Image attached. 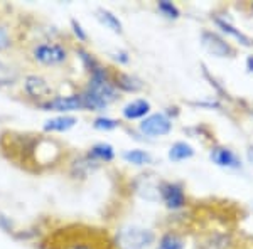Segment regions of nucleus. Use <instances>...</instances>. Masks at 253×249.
<instances>
[{"instance_id":"f257e3e1","label":"nucleus","mask_w":253,"mask_h":249,"mask_svg":"<svg viewBox=\"0 0 253 249\" xmlns=\"http://www.w3.org/2000/svg\"><path fill=\"white\" fill-rule=\"evenodd\" d=\"M81 98H83L84 108L91 111L105 109L112 101L117 100V86L115 83H112L107 69L98 66L91 72L88 86L81 93Z\"/></svg>"},{"instance_id":"f03ea898","label":"nucleus","mask_w":253,"mask_h":249,"mask_svg":"<svg viewBox=\"0 0 253 249\" xmlns=\"http://www.w3.org/2000/svg\"><path fill=\"white\" fill-rule=\"evenodd\" d=\"M118 249H145L154 243V232L138 226H126L117 232Z\"/></svg>"},{"instance_id":"7ed1b4c3","label":"nucleus","mask_w":253,"mask_h":249,"mask_svg":"<svg viewBox=\"0 0 253 249\" xmlns=\"http://www.w3.org/2000/svg\"><path fill=\"white\" fill-rule=\"evenodd\" d=\"M32 58L44 66H56V64L64 63L68 58V51L59 44L42 42L38 44L32 49Z\"/></svg>"},{"instance_id":"20e7f679","label":"nucleus","mask_w":253,"mask_h":249,"mask_svg":"<svg viewBox=\"0 0 253 249\" xmlns=\"http://www.w3.org/2000/svg\"><path fill=\"white\" fill-rule=\"evenodd\" d=\"M138 128L147 137H164L172 130V121L164 113H154V115L147 116Z\"/></svg>"},{"instance_id":"39448f33","label":"nucleus","mask_w":253,"mask_h":249,"mask_svg":"<svg viewBox=\"0 0 253 249\" xmlns=\"http://www.w3.org/2000/svg\"><path fill=\"white\" fill-rule=\"evenodd\" d=\"M39 106L44 109V111H61V113L76 111V109L84 108L83 98H81V95L58 96V98H52V100L41 101Z\"/></svg>"},{"instance_id":"423d86ee","label":"nucleus","mask_w":253,"mask_h":249,"mask_svg":"<svg viewBox=\"0 0 253 249\" xmlns=\"http://www.w3.org/2000/svg\"><path fill=\"white\" fill-rule=\"evenodd\" d=\"M161 195L164 199L166 206L172 211L182 209L186 206V195L181 185L177 183H164L161 187Z\"/></svg>"},{"instance_id":"0eeeda50","label":"nucleus","mask_w":253,"mask_h":249,"mask_svg":"<svg viewBox=\"0 0 253 249\" xmlns=\"http://www.w3.org/2000/svg\"><path fill=\"white\" fill-rule=\"evenodd\" d=\"M201 42L208 52H211L213 56H218V58H226V56L231 54L230 44L226 40H223L219 36L213 34V32H203Z\"/></svg>"},{"instance_id":"6e6552de","label":"nucleus","mask_w":253,"mask_h":249,"mask_svg":"<svg viewBox=\"0 0 253 249\" xmlns=\"http://www.w3.org/2000/svg\"><path fill=\"white\" fill-rule=\"evenodd\" d=\"M24 89L31 98L34 100H42V98H47L49 93H51V88H49L47 81L42 79L38 74H31L24 79Z\"/></svg>"},{"instance_id":"1a4fd4ad","label":"nucleus","mask_w":253,"mask_h":249,"mask_svg":"<svg viewBox=\"0 0 253 249\" xmlns=\"http://www.w3.org/2000/svg\"><path fill=\"white\" fill-rule=\"evenodd\" d=\"M210 158L218 167H226V169H238V167H242V162L235 155V152H231L230 148H224V146H214L210 153Z\"/></svg>"},{"instance_id":"9d476101","label":"nucleus","mask_w":253,"mask_h":249,"mask_svg":"<svg viewBox=\"0 0 253 249\" xmlns=\"http://www.w3.org/2000/svg\"><path fill=\"white\" fill-rule=\"evenodd\" d=\"M149 111H150L149 101L147 100H135V101H130L128 105L124 106L122 115H124L126 120H138V118H144Z\"/></svg>"},{"instance_id":"9b49d317","label":"nucleus","mask_w":253,"mask_h":249,"mask_svg":"<svg viewBox=\"0 0 253 249\" xmlns=\"http://www.w3.org/2000/svg\"><path fill=\"white\" fill-rule=\"evenodd\" d=\"M76 123H78V120L71 115L56 116L44 123V132H68V130L73 128Z\"/></svg>"},{"instance_id":"f8f14e48","label":"nucleus","mask_w":253,"mask_h":249,"mask_svg":"<svg viewBox=\"0 0 253 249\" xmlns=\"http://www.w3.org/2000/svg\"><path fill=\"white\" fill-rule=\"evenodd\" d=\"M115 86L122 91L126 93H135L142 88V81L138 77L132 76V74H125V72H120L115 77Z\"/></svg>"},{"instance_id":"ddd939ff","label":"nucleus","mask_w":253,"mask_h":249,"mask_svg":"<svg viewBox=\"0 0 253 249\" xmlns=\"http://www.w3.org/2000/svg\"><path fill=\"white\" fill-rule=\"evenodd\" d=\"M194 155V148L186 142H177L169 148V158L172 162H182Z\"/></svg>"},{"instance_id":"4468645a","label":"nucleus","mask_w":253,"mask_h":249,"mask_svg":"<svg viewBox=\"0 0 253 249\" xmlns=\"http://www.w3.org/2000/svg\"><path fill=\"white\" fill-rule=\"evenodd\" d=\"M89 157L101 162H112L115 158V150L110 143H96L89 148Z\"/></svg>"},{"instance_id":"2eb2a0df","label":"nucleus","mask_w":253,"mask_h":249,"mask_svg":"<svg viewBox=\"0 0 253 249\" xmlns=\"http://www.w3.org/2000/svg\"><path fill=\"white\" fill-rule=\"evenodd\" d=\"M19 71L12 64L0 59V86H9V84L17 83Z\"/></svg>"},{"instance_id":"dca6fc26","label":"nucleus","mask_w":253,"mask_h":249,"mask_svg":"<svg viewBox=\"0 0 253 249\" xmlns=\"http://www.w3.org/2000/svg\"><path fill=\"white\" fill-rule=\"evenodd\" d=\"M96 17L100 20L103 26H107L108 29H112L113 32H118L120 34L122 32V22L118 20V17L115 14H112L110 10L107 9H98L96 10Z\"/></svg>"},{"instance_id":"f3484780","label":"nucleus","mask_w":253,"mask_h":249,"mask_svg":"<svg viewBox=\"0 0 253 249\" xmlns=\"http://www.w3.org/2000/svg\"><path fill=\"white\" fill-rule=\"evenodd\" d=\"M124 160L133 163V165H147V163H150V160H152V157L145 150L133 148V150H126L124 153Z\"/></svg>"},{"instance_id":"a211bd4d","label":"nucleus","mask_w":253,"mask_h":249,"mask_svg":"<svg viewBox=\"0 0 253 249\" xmlns=\"http://www.w3.org/2000/svg\"><path fill=\"white\" fill-rule=\"evenodd\" d=\"M214 22L218 24V26H219V29H221L223 32H226V34L233 36L235 39H238L240 42L243 44V46H250V44H252V42H250V39H248L247 36L242 34V32H240V31H236L235 27L231 26V24H228V22H226V20H223V19H216Z\"/></svg>"},{"instance_id":"6ab92c4d","label":"nucleus","mask_w":253,"mask_h":249,"mask_svg":"<svg viewBox=\"0 0 253 249\" xmlns=\"http://www.w3.org/2000/svg\"><path fill=\"white\" fill-rule=\"evenodd\" d=\"M182 246H184V244H182V239L179 238L177 234L167 232L166 236H162L157 249H182Z\"/></svg>"},{"instance_id":"aec40b11","label":"nucleus","mask_w":253,"mask_h":249,"mask_svg":"<svg viewBox=\"0 0 253 249\" xmlns=\"http://www.w3.org/2000/svg\"><path fill=\"white\" fill-rule=\"evenodd\" d=\"M157 9L169 19H177L179 15H181V12H179L177 7H175L172 2H169V0H159Z\"/></svg>"},{"instance_id":"412c9836","label":"nucleus","mask_w":253,"mask_h":249,"mask_svg":"<svg viewBox=\"0 0 253 249\" xmlns=\"http://www.w3.org/2000/svg\"><path fill=\"white\" fill-rule=\"evenodd\" d=\"M93 126L96 130H103V132H108V130H115L118 126V121L113 120V118H108V116H100L93 121Z\"/></svg>"},{"instance_id":"4be33fe9","label":"nucleus","mask_w":253,"mask_h":249,"mask_svg":"<svg viewBox=\"0 0 253 249\" xmlns=\"http://www.w3.org/2000/svg\"><path fill=\"white\" fill-rule=\"evenodd\" d=\"M76 54L80 56V59L83 61L84 66H86V68L89 69V72H93L98 66H100V64H98V61H96L95 58H93V56L89 54V52L83 51V49H78V51H76Z\"/></svg>"},{"instance_id":"5701e85b","label":"nucleus","mask_w":253,"mask_h":249,"mask_svg":"<svg viewBox=\"0 0 253 249\" xmlns=\"http://www.w3.org/2000/svg\"><path fill=\"white\" fill-rule=\"evenodd\" d=\"M12 46V37L10 32L3 24H0V51H5Z\"/></svg>"},{"instance_id":"b1692460","label":"nucleus","mask_w":253,"mask_h":249,"mask_svg":"<svg viewBox=\"0 0 253 249\" xmlns=\"http://www.w3.org/2000/svg\"><path fill=\"white\" fill-rule=\"evenodd\" d=\"M71 27H73V32H75V36L80 40H83V42H84V40L88 39L86 32L83 31V27H81V24L78 22V20H71Z\"/></svg>"},{"instance_id":"393cba45","label":"nucleus","mask_w":253,"mask_h":249,"mask_svg":"<svg viewBox=\"0 0 253 249\" xmlns=\"http://www.w3.org/2000/svg\"><path fill=\"white\" fill-rule=\"evenodd\" d=\"M64 249H98L96 244H91V243H86V241H80V243H69L66 244Z\"/></svg>"},{"instance_id":"a878e982","label":"nucleus","mask_w":253,"mask_h":249,"mask_svg":"<svg viewBox=\"0 0 253 249\" xmlns=\"http://www.w3.org/2000/svg\"><path fill=\"white\" fill-rule=\"evenodd\" d=\"M12 227H14V224H12L10 217H7L3 212H0V229H2V231H12Z\"/></svg>"},{"instance_id":"bb28decb","label":"nucleus","mask_w":253,"mask_h":249,"mask_svg":"<svg viewBox=\"0 0 253 249\" xmlns=\"http://www.w3.org/2000/svg\"><path fill=\"white\" fill-rule=\"evenodd\" d=\"M117 59L122 61V63H128V56H126V52H118L117 54Z\"/></svg>"},{"instance_id":"cd10ccee","label":"nucleus","mask_w":253,"mask_h":249,"mask_svg":"<svg viewBox=\"0 0 253 249\" xmlns=\"http://www.w3.org/2000/svg\"><path fill=\"white\" fill-rule=\"evenodd\" d=\"M247 66H248L250 71H253V56H250V58L247 59Z\"/></svg>"},{"instance_id":"c85d7f7f","label":"nucleus","mask_w":253,"mask_h":249,"mask_svg":"<svg viewBox=\"0 0 253 249\" xmlns=\"http://www.w3.org/2000/svg\"><path fill=\"white\" fill-rule=\"evenodd\" d=\"M252 9H253V3H252Z\"/></svg>"}]
</instances>
